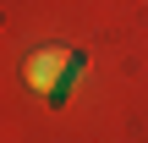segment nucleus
I'll return each mask as SVG.
<instances>
[{
	"mask_svg": "<svg viewBox=\"0 0 148 143\" xmlns=\"http://www.w3.org/2000/svg\"><path fill=\"white\" fill-rule=\"evenodd\" d=\"M71 72H77V55H71V50H55V44H49V50H33V55L22 61L27 88H33V94H55V99H60V88H66Z\"/></svg>",
	"mask_w": 148,
	"mask_h": 143,
	"instance_id": "f257e3e1",
	"label": "nucleus"
}]
</instances>
